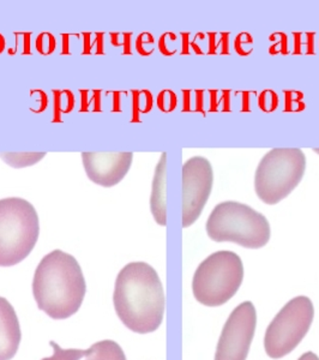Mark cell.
Instances as JSON below:
<instances>
[{
  "label": "cell",
  "instance_id": "5",
  "mask_svg": "<svg viewBox=\"0 0 319 360\" xmlns=\"http://www.w3.org/2000/svg\"><path fill=\"white\" fill-rule=\"evenodd\" d=\"M306 156L299 148H275L259 161L254 191L266 205H275L289 196L306 172Z\"/></svg>",
  "mask_w": 319,
  "mask_h": 360
},
{
  "label": "cell",
  "instance_id": "2",
  "mask_svg": "<svg viewBox=\"0 0 319 360\" xmlns=\"http://www.w3.org/2000/svg\"><path fill=\"white\" fill-rule=\"evenodd\" d=\"M86 283L83 270L72 255L53 250L37 264L33 295L37 307L53 319H66L82 307Z\"/></svg>",
  "mask_w": 319,
  "mask_h": 360
},
{
  "label": "cell",
  "instance_id": "7",
  "mask_svg": "<svg viewBox=\"0 0 319 360\" xmlns=\"http://www.w3.org/2000/svg\"><path fill=\"white\" fill-rule=\"evenodd\" d=\"M315 319V307L306 295L291 299L266 328L264 348L271 359L293 352L303 341Z\"/></svg>",
  "mask_w": 319,
  "mask_h": 360
},
{
  "label": "cell",
  "instance_id": "9",
  "mask_svg": "<svg viewBox=\"0 0 319 360\" xmlns=\"http://www.w3.org/2000/svg\"><path fill=\"white\" fill-rule=\"evenodd\" d=\"M257 327V312L251 302L234 309L222 328L214 360H246Z\"/></svg>",
  "mask_w": 319,
  "mask_h": 360
},
{
  "label": "cell",
  "instance_id": "10",
  "mask_svg": "<svg viewBox=\"0 0 319 360\" xmlns=\"http://www.w3.org/2000/svg\"><path fill=\"white\" fill-rule=\"evenodd\" d=\"M83 167L88 178L103 188H113L126 176L134 162V153L83 152Z\"/></svg>",
  "mask_w": 319,
  "mask_h": 360
},
{
  "label": "cell",
  "instance_id": "17",
  "mask_svg": "<svg viewBox=\"0 0 319 360\" xmlns=\"http://www.w3.org/2000/svg\"><path fill=\"white\" fill-rule=\"evenodd\" d=\"M313 152L317 153L319 155V148H315V149H313Z\"/></svg>",
  "mask_w": 319,
  "mask_h": 360
},
{
  "label": "cell",
  "instance_id": "15",
  "mask_svg": "<svg viewBox=\"0 0 319 360\" xmlns=\"http://www.w3.org/2000/svg\"><path fill=\"white\" fill-rule=\"evenodd\" d=\"M49 345L53 347V356L49 358H44L41 360H79L82 359L83 356H88L89 351L88 349H63L57 342L51 341Z\"/></svg>",
  "mask_w": 319,
  "mask_h": 360
},
{
  "label": "cell",
  "instance_id": "16",
  "mask_svg": "<svg viewBox=\"0 0 319 360\" xmlns=\"http://www.w3.org/2000/svg\"><path fill=\"white\" fill-rule=\"evenodd\" d=\"M298 360H319V356L313 352L304 353L303 356H300Z\"/></svg>",
  "mask_w": 319,
  "mask_h": 360
},
{
  "label": "cell",
  "instance_id": "8",
  "mask_svg": "<svg viewBox=\"0 0 319 360\" xmlns=\"http://www.w3.org/2000/svg\"><path fill=\"white\" fill-rule=\"evenodd\" d=\"M183 227L200 219L214 186V169L204 156H193L183 165Z\"/></svg>",
  "mask_w": 319,
  "mask_h": 360
},
{
  "label": "cell",
  "instance_id": "13",
  "mask_svg": "<svg viewBox=\"0 0 319 360\" xmlns=\"http://www.w3.org/2000/svg\"><path fill=\"white\" fill-rule=\"evenodd\" d=\"M86 360H127L123 348L113 340H103L93 345Z\"/></svg>",
  "mask_w": 319,
  "mask_h": 360
},
{
  "label": "cell",
  "instance_id": "12",
  "mask_svg": "<svg viewBox=\"0 0 319 360\" xmlns=\"http://www.w3.org/2000/svg\"><path fill=\"white\" fill-rule=\"evenodd\" d=\"M166 183H167V153H162L156 165L152 178L150 195V212L156 224L167 226V203H166Z\"/></svg>",
  "mask_w": 319,
  "mask_h": 360
},
{
  "label": "cell",
  "instance_id": "6",
  "mask_svg": "<svg viewBox=\"0 0 319 360\" xmlns=\"http://www.w3.org/2000/svg\"><path fill=\"white\" fill-rule=\"evenodd\" d=\"M244 280V263L233 251H216L198 266L193 278V292L198 303L221 307L233 298Z\"/></svg>",
  "mask_w": 319,
  "mask_h": 360
},
{
  "label": "cell",
  "instance_id": "1",
  "mask_svg": "<svg viewBox=\"0 0 319 360\" xmlns=\"http://www.w3.org/2000/svg\"><path fill=\"white\" fill-rule=\"evenodd\" d=\"M113 304L119 319L131 332H156L166 309L164 286L157 271L145 262L126 264L115 280Z\"/></svg>",
  "mask_w": 319,
  "mask_h": 360
},
{
  "label": "cell",
  "instance_id": "14",
  "mask_svg": "<svg viewBox=\"0 0 319 360\" xmlns=\"http://www.w3.org/2000/svg\"><path fill=\"white\" fill-rule=\"evenodd\" d=\"M46 156L45 152L0 153V159L13 168H25L40 162Z\"/></svg>",
  "mask_w": 319,
  "mask_h": 360
},
{
  "label": "cell",
  "instance_id": "3",
  "mask_svg": "<svg viewBox=\"0 0 319 360\" xmlns=\"http://www.w3.org/2000/svg\"><path fill=\"white\" fill-rule=\"evenodd\" d=\"M205 229L214 242L235 243L246 249H262L271 238L268 219L250 205L237 201L215 205Z\"/></svg>",
  "mask_w": 319,
  "mask_h": 360
},
{
  "label": "cell",
  "instance_id": "4",
  "mask_svg": "<svg viewBox=\"0 0 319 360\" xmlns=\"http://www.w3.org/2000/svg\"><path fill=\"white\" fill-rule=\"evenodd\" d=\"M40 236L37 209L21 197L0 200V266H13L32 254Z\"/></svg>",
  "mask_w": 319,
  "mask_h": 360
},
{
  "label": "cell",
  "instance_id": "11",
  "mask_svg": "<svg viewBox=\"0 0 319 360\" xmlns=\"http://www.w3.org/2000/svg\"><path fill=\"white\" fill-rule=\"evenodd\" d=\"M21 340V326L15 307L8 299L0 297V360L13 359Z\"/></svg>",
  "mask_w": 319,
  "mask_h": 360
}]
</instances>
